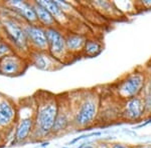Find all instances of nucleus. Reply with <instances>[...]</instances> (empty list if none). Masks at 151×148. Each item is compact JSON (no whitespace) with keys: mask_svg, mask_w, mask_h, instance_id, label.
<instances>
[{"mask_svg":"<svg viewBox=\"0 0 151 148\" xmlns=\"http://www.w3.org/2000/svg\"><path fill=\"white\" fill-rule=\"evenodd\" d=\"M145 115V107L141 95L123 101L121 117L128 121L138 122Z\"/></svg>","mask_w":151,"mask_h":148,"instance_id":"nucleus-7","label":"nucleus"},{"mask_svg":"<svg viewBox=\"0 0 151 148\" xmlns=\"http://www.w3.org/2000/svg\"><path fill=\"white\" fill-rule=\"evenodd\" d=\"M26 37L28 40L29 47L33 51H47V40L45 34V28L38 24H29L24 25Z\"/></svg>","mask_w":151,"mask_h":148,"instance_id":"nucleus-6","label":"nucleus"},{"mask_svg":"<svg viewBox=\"0 0 151 148\" xmlns=\"http://www.w3.org/2000/svg\"><path fill=\"white\" fill-rule=\"evenodd\" d=\"M1 28L13 48L15 47L22 51H27L28 48H30L24 31V26L18 23L15 19L9 17L4 18L1 23Z\"/></svg>","mask_w":151,"mask_h":148,"instance_id":"nucleus-4","label":"nucleus"},{"mask_svg":"<svg viewBox=\"0 0 151 148\" xmlns=\"http://www.w3.org/2000/svg\"><path fill=\"white\" fill-rule=\"evenodd\" d=\"M65 45L69 54H77L83 52L85 43L87 41V37L80 33L68 32L65 34Z\"/></svg>","mask_w":151,"mask_h":148,"instance_id":"nucleus-13","label":"nucleus"},{"mask_svg":"<svg viewBox=\"0 0 151 148\" xmlns=\"http://www.w3.org/2000/svg\"><path fill=\"white\" fill-rule=\"evenodd\" d=\"M58 111V100L55 97H43L37 103L33 133L37 137H45L52 131Z\"/></svg>","mask_w":151,"mask_h":148,"instance_id":"nucleus-1","label":"nucleus"},{"mask_svg":"<svg viewBox=\"0 0 151 148\" xmlns=\"http://www.w3.org/2000/svg\"><path fill=\"white\" fill-rule=\"evenodd\" d=\"M17 117L15 106L6 97H0V129L10 126Z\"/></svg>","mask_w":151,"mask_h":148,"instance_id":"nucleus-12","label":"nucleus"},{"mask_svg":"<svg viewBox=\"0 0 151 148\" xmlns=\"http://www.w3.org/2000/svg\"><path fill=\"white\" fill-rule=\"evenodd\" d=\"M98 148H110V145H108V144H101Z\"/></svg>","mask_w":151,"mask_h":148,"instance_id":"nucleus-23","label":"nucleus"},{"mask_svg":"<svg viewBox=\"0 0 151 148\" xmlns=\"http://www.w3.org/2000/svg\"><path fill=\"white\" fill-rule=\"evenodd\" d=\"M33 7L36 13V17H37V21L41 24V26H43L45 28L48 27H55L57 26V21L55 20V18L52 17V14L48 12L47 9L43 6H41L40 4L37 3V1L32 2Z\"/></svg>","mask_w":151,"mask_h":148,"instance_id":"nucleus-15","label":"nucleus"},{"mask_svg":"<svg viewBox=\"0 0 151 148\" xmlns=\"http://www.w3.org/2000/svg\"><path fill=\"white\" fill-rule=\"evenodd\" d=\"M12 46L11 44L9 43V41H7L6 39L4 38H1L0 37V59L2 57L6 56V55L10 54V53L14 52L13 49H12Z\"/></svg>","mask_w":151,"mask_h":148,"instance_id":"nucleus-19","label":"nucleus"},{"mask_svg":"<svg viewBox=\"0 0 151 148\" xmlns=\"http://www.w3.org/2000/svg\"><path fill=\"white\" fill-rule=\"evenodd\" d=\"M24 64L23 58L12 52L0 59V73L8 76L18 75L23 71Z\"/></svg>","mask_w":151,"mask_h":148,"instance_id":"nucleus-8","label":"nucleus"},{"mask_svg":"<svg viewBox=\"0 0 151 148\" xmlns=\"http://www.w3.org/2000/svg\"><path fill=\"white\" fill-rule=\"evenodd\" d=\"M29 57H30V62L35 67L40 69H50L55 65L57 59H55L52 55L47 51H32L29 53Z\"/></svg>","mask_w":151,"mask_h":148,"instance_id":"nucleus-14","label":"nucleus"},{"mask_svg":"<svg viewBox=\"0 0 151 148\" xmlns=\"http://www.w3.org/2000/svg\"><path fill=\"white\" fill-rule=\"evenodd\" d=\"M45 34L47 40V52L58 61L67 57V54L69 53L65 45V34L62 30L58 26L48 27L45 28Z\"/></svg>","mask_w":151,"mask_h":148,"instance_id":"nucleus-5","label":"nucleus"},{"mask_svg":"<svg viewBox=\"0 0 151 148\" xmlns=\"http://www.w3.org/2000/svg\"><path fill=\"white\" fill-rule=\"evenodd\" d=\"M142 4L143 5H145V6H151V1L150 0H145V1H143L142 2Z\"/></svg>","mask_w":151,"mask_h":148,"instance_id":"nucleus-21","label":"nucleus"},{"mask_svg":"<svg viewBox=\"0 0 151 148\" xmlns=\"http://www.w3.org/2000/svg\"><path fill=\"white\" fill-rule=\"evenodd\" d=\"M100 105L101 101L96 92H87L73 112V125L80 129L92 125L98 118Z\"/></svg>","mask_w":151,"mask_h":148,"instance_id":"nucleus-2","label":"nucleus"},{"mask_svg":"<svg viewBox=\"0 0 151 148\" xmlns=\"http://www.w3.org/2000/svg\"><path fill=\"white\" fill-rule=\"evenodd\" d=\"M73 124V112L69 106L62 105L58 102V111L55 121L52 133L53 134H60L63 131L67 130L68 127Z\"/></svg>","mask_w":151,"mask_h":148,"instance_id":"nucleus-11","label":"nucleus"},{"mask_svg":"<svg viewBox=\"0 0 151 148\" xmlns=\"http://www.w3.org/2000/svg\"><path fill=\"white\" fill-rule=\"evenodd\" d=\"M150 81H151V73H150Z\"/></svg>","mask_w":151,"mask_h":148,"instance_id":"nucleus-24","label":"nucleus"},{"mask_svg":"<svg viewBox=\"0 0 151 148\" xmlns=\"http://www.w3.org/2000/svg\"><path fill=\"white\" fill-rule=\"evenodd\" d=\"M110 148H134V147L123 144V143H112V144H110Z\"/></svg>","mask_w":151,"mask_h":148,"instance_id":"nucleus-20","label":"nucleus"},{"mask_svg":"<svg viewBox=\"0 0 151 148\" xmlns=\"http://www.w3.org/2000/svg\"><path fill=\"white\" fill-rule=\"evenodd\" d=\"M6 5L12 9H14V10L17 12L19 15H20L27 23H29V24H37L38 23L32 2L30 3V2L15 0V1L7 2Z\"/></svg>","mask_w":151,"mask_h":148,"instance_id":"nucleus-10","label":"nucleus"},{"mask_svg":"<svg viewBox=\"0 0 151 148\" xmlns=\"http://www.w3.org/2000/svg\"><path fill=\"white\" fill-rule=\"evenodd\" d=\"M37 3L45 7V8L52 14V17L55 18V20L57 21L58 24H62L63 25V23H65V21L68 20L65 13L60 8V6L58 5L55 1H50V0H40V1H37Z\"/></svg>","mask_w":151,"mask_h":148,"instance_id":"nucleus-16","label":"nucleus"},{"mask_svg":"<svg viewBox=\"0 0 151 148\" xmlns=\"http://www.w3.org/2000/svg\"><path fill=\"white\" fill-rule=\"evenodd\" d=\"M134 148H151V145H138Z\"/></svg>","mask_w":151,"mask_h":148,"instance_id":"nucleus-22","label":"nucleus"},{"mask_svg":"<svg viewBox=\"0 0 151 148\" xmlns=\"http://www.w3.org/2000/svg\"><path fill=\"white\" fill-rule=\"evenodd\" d=\"M35 110L30 111L26 116H24V113H22V117L19 118L17 121L15 134H14V138L17 142H23L31 136L35 130Z\"/></svg>","mask_w":151,"mask_h":148,"instance_id":"nucleus-9","label":"nucleus"},{"mask_svg":"<svg viewBox=\"0 0 151 148\" xmlns=\"http://www.w3.org/2000/svg\"><path fill=\"white\" fill-rule=\"evenodd\" d=\"M103 50V44L101 41L95 39V38H90L87 39L86 43H85L84 49H83V53L88 57H95L99 55Z\"/></svg>","mask_w":151,"mask_h":148,"instance_id":"nucleus-17","label":"nucleus"},{"mask_svg":"<svg viewBox=\"0 0 151 148\" xmlns=\"http://www.w3.org/2000/svg\"><path fill=\"white\" fill-rule=\"evenodd\" d=\"M147 78L142 71H134L126 75L117 83L115 91L119 99L127 100L135 96H139L144 88Z\"/></svg>","mask_w":151,"mask_h":148,"instance_id":"nucleus-3","label":"nucleus"},{"mask_svg":"<svg viewBox=\"0 0 151 148\" xmlns=\"http://www.w3.org/2000/svg\"><path fill=\"white\" fill-rule=\"evenodd\" d=\"M141 94H142L141 97H142L143 103H144L145 113L151 114V81L150 80H147Z\"/></svg>","mask_w":151,"mask_h":148,"instance_id":"nucleus-18","label":"nucleus"}]
</instances>
